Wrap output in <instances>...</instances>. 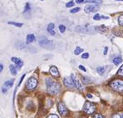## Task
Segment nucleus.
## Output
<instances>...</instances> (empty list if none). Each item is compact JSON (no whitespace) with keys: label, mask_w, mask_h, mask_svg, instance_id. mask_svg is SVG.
<instances>
[{"label":"nucleus","mask_w":123,"mask_h":118,"mask_svg":"<svg viewBox=\"0 0 123 118\" xmlns=\"http://www.w3.org/2000/svg\"><path fill=\"white\" fill-rule=\"evenodd\" d=\"M76 3H85V0H76Z\"/></svg>","instance_id":"f704fd0d"},{"label":"nucleus","mask_w":123,"mask_h":118,"mask_svg":"<svg viewBox=\"0 0 123 118\" xmlns=\"http://www.w3.org/2000/svg\"><path fill=\"white\" fill-rule=\"evenodd\" d=\"M57 109H58V112L59 114L62 116H66L68 114V109H67L66 106L63 104L62 102H59L58 106H57Z\"/></svg>","instance_id":"423d86ee"},{"label":"nucleus","mask_w":123,"mask_h":118,"mask_svg":"<svg viewBox=\"0 0 123 118\" xmlns=\"http://www.w3.org/2000/svg\"><path fill=\"white\" fill-rule=\"evenodd\" d=\"M101 19H102V17H101V16L99 15V14H97V13L96 14V15L93 17V19H94V20H97V21H98V20H100Z\"/></svg>","instance_id":"cd10ccee"},{"label":"nucleus","mask_w":123,"mask_h":118,"mask_svg":"<svg viewBox=\"0 0 123 118\" xmlns=\"http://www.w3.org/2000/svg\"><path fill=\"white\" fill-rule=\"evenodd\" d=\"M116 1H121V0H116Z\"/></svg>","instance_id":"79ce46f5"},{"label":"nucleus","mask_w":123,"mask_h":118,"mask_svg":"<svg viewBox=\"0 0 123 118\" xmlns=\"http://www.w3.org/2000/svg\"><path fill=\"white\" fill-rule=\"evenodd\" d=\"M93 118H105V117L101 115V114H95Z\"/></svg>","instance_id":"7c9ffc66"},{"label":"nucleus","mask_w":123,"mask_h":118,"mask_svg":"<svg viewBox=\"0 0 123 118\" xmlns=\"http://www.w3.org/2000/svg\"><path fill=\"white\" fill-rule=\"evenodd\" d=\"M6 92H7V89H6V87H4L3 88V93H5Z\"/></svg>","instance_id":"4c0bfd02"},{"label":"nucleus","mask_w":123,"mask_h":118,"mask_svg":"<svg viewBox=\"0 0 123 118\" xmlns=\"http://www.w3.org/2000/svg\"><path fill=\"white\" fill-rule=\"evenodd\" d=\"M12 62L15 63V65L17 66V68H21L22 66L23 65V62L22 61L20 58H18V57H12Z\"/></svg>","instance_id":"9d476101"},{"label":"nucleus","mask_w":123,"mask_h":118,"mask_svg":"<svg viewBox=\"0 0 123 118\" xmlns=\"http://www.w3.org/2000/svg\"><path fill=\"white\" fill-rule=\"evenodd\" d=\"M49 71H50V73H51V74H52V76H53V77H58L59 76H60L58 70H57V68H56V67L52 66L51 68H50V70H49Z\"/></svg>","instance_id":"9b49d317"},{"label":"nucleus","mask_w":123,"mask_h":118,"mask_svg":"<svg viewBox=\"0 0 123 118\" xmlns=\"http://www.w3.org/2000/svg\"><path fill=\"white\" fill-rule=\"evenodd\" d=\"M41 1H43V0H41Z\"/></svg>","instance_id":"37998d69"},{"label":"nucleus","mask_w":123,"mask_h":118,"mask_svg":"<svg viewBox=\"0 0 123 118\" xmlns=\"http://www.w3.org/2000/svg\"><path fill=\"white\" fill-rule=\"evenodd\" d=\"M110 87L114 91H117L118 92H123V81L121 79H116L111 81Z\"/></svg>","instance_id":"f03ea898"},{"label":"nucleus","mask_w":123,"mask_h":118,"mask_svg":"<svg viewBox=\"0 0 123 118\" xmlns=\"http://www.w3.org/2000/svg\"><path fill=\"white\" fill-rule=\"evenodd\" d=\"M37 80L36 78H34V77H31L28 80V81H27L26 83V87L28 90H33V89H35L37 87Z\"/></svg>","instance_id":"20e7f679"},{"label":"nucleus","mask_w":123,"mask_h":118,"mask_svg":"<svg viewBox=\"0 0 123 118\" xmlns=\"http://www.w3.org/2000/svg\"><path fill=\"white\" fill-rule=\"evenodd\" d=\"M3 64H2V63H1V68H0V71L3 70Z\"/></svg>","instance_id":"ea45409f"},{"label":"nucleus","mask_w":123,"mask_h":118,"mask_svg":"<svg viewBox=\"0 0 123 118\" xmlns=\"http://www.w3.org/2000/svg\"><path fill=\"white\" fill-rule=\"evenodd\" d=\"M122 118H123V112H122Z\"/></svg>","instance_id":"a19ab883"},{"label":"nucleus","mask_w":123,"mask_h":118,"mask_svg":"<svg viewBox=\"0 0 123 118\" xmlns=\"http://www.w3.org/2000/svg\"><path fill=\"white\" fill-rule=\"evenodd\" d=\"M33 41H35V36L33 34H28L27 36V43L29 44V43H32Z\"/></svg>","instance_id":"ddd939ff"},{"label":"nucleus","mask_w":123,"mask_h":118,"mask_svg":"<svg viewBox=\"0 0 123 118\" xmlns=\"http://www.w3.org/2000/svg\"><path fill=\"white\" fill-rule=\"evenodd\" d=\"M63 81H64V84H65V86H66L67 87L72 88L74 86H75V85H74L73 81H72V77H65Z\"/></svg>","instance_id":"6e6552de"},{"label":"nucleus","mask_w":123,"mask_h":118,"mask_svg":"<svg viewBox=\"0 0 123 118\" xmlns=\"http://www.w3.org/2000/svg\"><path fill=\"white\" fill-rule=\"evenodd\" d=\"M8 24L14 25V26L18 27V28H20V27L23 26V23H15V22H8Z\"/></svg>","instance_id":"412c9836"},{"label":"nucleus","mask_w":123,"mask_h":118,"mask_svg":"<svg viewBox=\"0 0 123 118\" xmlns=\"http://www.w3.org/2000/svg\"><path fill=\"white\" fill-rule=\"evenodd\" d=\"M9 70H10V72L12 74V75H16V74H17V68H16L15 66H13V65H10Z\"/></svg>","instance_id":"dca6fc26"},{"label":"nucleus","mask_w":123,"mask_h":118,"mask_svg":"<svg viewBox=\"0 0 123 118\" xmlns=\"http://www.w3.org/2000/svg\"><path fill=\"white\" fill-rule=\"evenodd\" d=\"M30 12V5L28 3H26V6L24 8V11H23V13L24 14H27V13H29Z\"/></svg>","instance_id":"a211bd4d"},{"label":"nucleus","mask_w":123,"mask_h":118,"mask_svg":"<svg viewBox=\"0 0 123 118\" xmlns=\"http://www.w3.org/2000/svg\"><path fill=\"white\" fill-rule=\"evenodd\" d=\"M86 3H101L102 0H85Z\"/></svg>","instance_id":"5701e85b"},{"label":"nucleus","mask_w":123,"mask_h":118,"mask_svg":"<svg viewBox=\"0 0 123 118\" xmlns=\"http://www.w3.org/2000/svg\"><path fill=\"white\" fill-rule=\"evenodd\" d=\"M13 82H14V80L13 79L9 80V81H5L3 87H11L13 85Z\"/></svg>","instance_id":"4468645a"},{"label":"nucleus","mask_w":123,"mask_h":118,"mask_svg":"<svg viewBox=\"0 0 123 118\" xmlns=\"http://www.w3.org/2000/svg\"><path fill=\"white\" fill-rule=\"evenodd\" d=\"M88 57H89V53H87V52H85V53H83L82 55V57L84 59L86 58H88Z\"/></svg>","instance_id":"c756f323"},{"label":"nucleus","mask_w":123,"mask_h":118,"mask_svg":"<svg viewBox=\"0 0 123 118\" xmlns=\"http://www.w3.org/2000/svg\"><path fill=\"white\" fill-rule=\"evenodd\" d=\"M78 11H80V8H75L70 10V12H71V13H75V12H78Z\"/></svg>","instance_id":"a878e982"},{"label":"nucleus","mask_w":123,"mask_h":118,"mask_svg":"<svg viewBox=\"0 0 123 118\" xmlns=\"http://www.w3.org/2000/svg\"><path fill=\"white\" fill-rule=\"evenodd\" d=\"M82 81H83V83H88L90 81V78L89 77H82Z\"/></svg>","instance_id":"bb28decb"},{"label":"nucleus","mask_w":123,"mask_h":118,"mask_svg":"<svg viewBox=\"0 0 123 118\" xmlns=\"http://www.w3.org/2000/svg\"><path fill=\"white\" fill-rule=\"evenodd\" d=\"M38 42H39V44L42 47H47V48H48L49 45L51 44V42L48 41L46 37H40L38 39Z\"/></svg>","instance_id":"0eeeda50"},{"label":"nucleus","mask_w":123,"mask_h":118,"mask_svg":"<svg viewBox=\"0 0 123 118\" xmlns=\"http://www.w3.org/2000/svg\"><path fill=\"white\" fill-rule=\"evenodd\" d=\"M73 5H74V3L73 2H69V3H68L66 4V7L67 8H71V7H73Z\"/></svg>","instance_id":"c85d7f7f"},{"label":"nucleus","mask_w":123,"mask_h":118,"mask_svg":"<svg viewBox=\"0 0 123 118\" xmlns=\"http://www.w3.org/2000/svg\"><path fill=\"white\" fill-rule=\"evenodd\" d=\"M46 84H47V91H48V92L49 94L55 95V94H57L60 92L61 86L59 84V82L56 81L55 80L52 78H48L46 81Z\"/></svg>","instance_id":"f257e3e1"},{"label":"nucleus","mask_w":123,"mask_h":118,"mask_svg":"<svg viewBox=\"0 0 123 118\" xmlns=\"http://www.w3.org/2000/svg\"><path fill=\"white\" fill-rule=\"evenodd\" d=\"M97 72H98L100 75H102L105 72V68L104 67H99V68H97Z\"/></svg>","instance_id":"aec40b11"},{"label":"nucleus","mask_w":123,"mask_h":118,"mask_svg":"<svg viewBox=\"0 0 123 118\" xmlns=\"http://www.w3.org/2000/svg\"><path fill=\"white\" fill-rule=\"evenodd\" d=\"M97 29L101 31V32H106V31L107 30V28H106V26L102 25V26H100V27H96V30H97Z\"/></svg>","instance_id":"6ab92c4d"},{"label":"nucleus","mask_w":123,"mask_h":118,"mask_svg":"<svg viewBox=\"0 0 123 118\" xmlns=\"http://www.w3.org/2000/svg\"><path fill=\"white\" fill-rule=\"evenodd\" d=\"M78 68H79V69H80V70H82V71H83V72H86V68H84V67H83L82 66V65H79V67H78Z\"/></svg>","instance_id":"72a5a7b5"},{"label":"nucleus","mask_w":123,"mask_h":118,"mask_svg":"<svg viewBox=\"0 0 123 118\" xmlns=\"http://www.w3.org/2000/svg\"><path fill=\"white\" fill-rule=\"evenodd\" d=\"M100 9V7L97 4H88L85 7L84 10L86 13H90V12H96Z\"/></svg>","instance_id":"39448f33"},{"label":"nucleus","mask_w":123,"mask_h":118,"mask_svg":"<svg viewBox=\"0 0 123 118\" xmlns=\"http://www.w3.org/2000/svg\"><path fill=\"white\" fill-rule=\"evenodd\" d=\"M107 47H105V50H104V55H106V52H107Z\"/></svg>","instance_id":"e433bc0d"},{"label":"nucleus","mask_w":123,"mask_h":118,"mask_svg":"<svg viewBox=\"0 0 123 118\" xmlns=\"http://www.w3.org/2000/svg\"><path fill=\"white\" fill-rule=\"evenodd\" d=\"M122 62V57H115V58L113 59V63L115 65H117V66H118V65L121 64Z\"/></svg>","instance_id":"2eb2a0df"},{"label":"nucleus","mask_w":123,"mask_h":118,"mask_svg":"<svg viewBox=\"0 0 123 118\" xmlns=\"http://www.w3.org/2000/svg\"><path fill=\"white\" fill-rule=\"evenodd\" d=\"M111 118H122V116H120L119 114H114Z\"/></svg>","instance_id":"473e14b6"},{"label":"nucleus","mask_w":123,"mask_h":118,"mask_svg":"<svg viewBox=\"0 0 123 118\" xmlns=\"http://www.w3.org/2000/svg\"><path fill=\"white\" fill-rule=\"evenodd\" d=\"M118 23H119V24H120L121 26L123 27V14H122V15L119 16V18H118Z\"/></svg>","instance_id":"4be33fe9"},{"label":"nucleus","mask_w":123,"mask_h":118,"mask_svg":"<svg viewBox=\"0 0 123 118\" xmlns=\"http://www.w3.org/2000/svg\"><path fill=\"white\" fill-rule=\"evenodd\" d=\"M83 118H85V117H83Z\"/></svg>","instance_id":"c03bdc74"},{"label":"nucleus","mask_w":123,"mask_h":118,"mask_svg":"<svg viewBox=\"0 0 123 118\" xmlns=\"http://www.w3.org/2000/svg\"><path fill=\"white\" fill-rule=\"evenodd\" d=\"M86 97H90V98H92V96L91 95V94H89V93H88L87 95H86Z\"/></svg>","instance_id":"58836bf2"},{"label":"nucleus","mask_w":123,"mask_h":118,"mask_svg":"<svg viewBox=\"0 0 123 118\" xmlns=\"http://www.w3.org/2000/svg\"><path fill=\"white\" fill-rule=\"evenodd\" d=\"M48 32H49L51 35L54 36L56 34L55 31H54V24L53 23H49L48 26Z\"/></svg>","instance_id":"f8f14e48"},{"label":"nucleus","mask_w":123,"mask_h":118,"mask_svg":"<svg viewBox=\"0 0 123 118\" xmlns=\"http://www.w3.org/2000/svg\"><path fill=\"white\" fill-rule=\"evenodd\" d=\"M83 111L87 114H92L96 111V106L95 104L90 102V101H86L83 105Z\"/></svg>","instance_id":"7ed1b4c3"},{"label":"nucleus","mask_w":123,"mask_h":118,"mask_svg":"<svg viewBox=\"0 0 123 118\" xmlns=\"http://www.w3.org/2000/svg\"><path fill=\"white\" fill-rule=\"evenodd\" d=\"M47 118H58L57 115H55V114H52V115H49Z\"/></svg>","instance_id":"2f4dec72"},{"label":"nucleus","mask_w":123,"mask_h":118,"mask_svg":"<svg viewBox=\"0 0 123 118\" xmlns=\"http://www.w3.org/2000/svg\"><path fill=\"white\" fill-rule=\"evenodd\" d=\"M71 77H72V81H73V82H74V85H75V87L77 88H78L79 90H81L82 91L83 87H82V83L80 82V81H78L77 78L75 77V76H74V74H72L71 75Z\"/></svg>","instance_id":"1a4fd4ad"},{"label":"nucleus","mask_w":123,"mask_h":118,"mask_svg":"<svg viewBox=\"0 0 123 118\" xmlns=\"http://www.w3.org/2000/svg\"><path fill=\"white\" fill-rule=\"evenodd\" d=\"M82 52H83L82 48H81L80 47H77L76 49L74 50V54H75V55H79V54H81Z\"/></svg>","instance_id":"f3484780"},{"label":"nucleus","mask_w":123,"mask_h":118,"mask_svg":"<svg viewBox=\"0 0 123 118\" xmlns=\"http://www.w3.org/2000/svg\"><path fill=\"white\" fill-rule=\"evenodd\" d=\"M59 30H60L61 33H63V32L66 31V27H65L64 25H60V26H59Z\"/></svg>","instance_id":"393cba45"},{"label":"nucleus","mask_w":123,"mask_h":118,"mask_svg":"<svg viewBox=\"0 0 123 118\" xmlns=\"http://www.w3.org/2000/svg\"><path fill=\"white\" fill-rule=\"evenodd\" d=\"M24 77H25V74H23V75L22 76L21 79H20V81H19V85H20V84H21V82L23 81V78H24Z\"/></svg>","instance_id":"c9c22d12"},{"label":"nucleus","mask_w":123,"mask_h":118,"mask_svg":"<svg viewBox=\"0 0 123 118\" xmlns=\"http://www.w3.org/2000/svg\"><path fill=\"white\" fill-rule=\"evenodd\" d=\"M117 75L120 76V77H123V65L118 70V72H117Z\"/></svg>","instance_id":"b1692460"}]
</instances>
